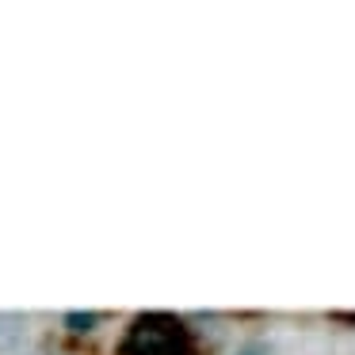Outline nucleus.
I'll return each mask as SVG.
<instances>
[{"label":"nucleus","mask_w":355,"mask_h":355,"mask_svg":"<svg viewBox=\"0 0 355 355\" xmlns=\"http://www.w3.org/2000/svg\"><path fill=\"white\" fill-rule=\"evenodd\" d=\"M332 321H340V324H355V313H344V309H332Z\"/></svg>","instance_id":"obj_4"},{"label":"nucleus","mask_w":355,"mask_h":355,"mask_svg":"<svg viewBox=\"0 0 355 355\" xmlns=\"http://www.w3.org/2000/svg\"><path fill=\"white\" fill-rule=\"evenodd\" d=\"M115 352L119 355H195V336L184 317L164 313V309H146L126 324Z\"/></svg>","instance_id":"obj_1"},{"label":"nucleus","mask_w":355,"mask_h":355,"mask_svg":"<svg viewBox=\"0 0 355 355\" xmlns=\"http://www.w3.org/2000/svg\"><path fill=\"white\" fill-rule=\"evenodd\" d=\"M100 321H103V317H100V313H88V309H69V313L62 317V324H65L69 332H92Z\"/></svg>","instance_id":"obj_2"},{"label":"nucleus","mask_w":355,"mask_h":355,"mask_svg":"<svg viewBox=\"0 0 355 355\" xmlns=\"http://www.w3.org/2000/svg\"><path fill=\"white\" fill-rule=\"evenodd\" d=\"M237 355H271V347L268 344H245Z\"/></svg>","instance_id":"obj_3"}]
</instances>
